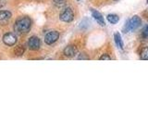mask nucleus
Listing matches in <instances>:
<instances>
[{
	"label": "nucleus",
	"mask_w": 148,
	"mask_h": 139,
	"mask_svg": "<svg viewBox=\"0 0 148 139\" xmlns=\"http://www.w3.org/2000/svg\"><path fill=\"white\" fill-rule=\"evenodd\" d=\"M108 19V21L111 23V24H116V23H118L119 21V18L118 15H116V14H109L106 17Z\"/></svg>",
	"instance_id": "11"
},
{
	"label": "nucleus",
	"mask_w": 148,
	"mask_h": 139,
	"mask_svg": "<svg viewBox=\"0 0 148 139\" xmlns=\"http://www.w3.org/2000/svg\"><path fill=\"white\" fill-rule=\"evenodd\" d=\"M58 38H59V32L57 31H52L49 32L48 34H46V35L45 36V42L47 45H52L55 42H57Z\"/></svg>",
	"instance_id": "4"
},
{
	"label": "nucleus",
	"mask_w": 148,
	"mask_h": 139,
	"mask_svg": "<svg viewBox=\"0 0 148 139\" xmlns=\"http://www.w3.org/2000/svg\"><path fill=\"white\" fill-rule=\"evenodd\" d=\"M143 17H145V20L148 21V8H146L145 11H143Z\"/></svg>",
	"instance_id": "18"
},
{
	"label": "nucleus",
	"mask_w": 148,
	"mask_h": 139,
	"mask_svg": "<svg viewBox=\"0 0 148 139\" xmlns=\"http://www.w3.org/2000/svg\"><path fill=\"white\" fill-rule=\"evenodd\" d=\"M64 55L68 58H72L77 53V48L75 45H68L64 48Z\"/></svg>",
	"instance_id": "7"
},
{
	"label": "nucleus",
	"mask_w": 148,
	"mask_h": 139,
	"mask_svg": "<svg viewBox=\"0 0 148 139\" xmlns=\"http://www.w3.org/2000/svg\"><path fill=\"white\" fill-rule=\"evenodd\" d=\"M92 11V15L95 19V21L98 22V24L102 25V26H105V21H104V18L103 16L101 15V13H99L95 9H91Z\"/></svg>",
	"instance_id": "8"
},
{
	"label": "nucleus",
	"mask_w": 148,
	"mask_h": 139,
	"mask_svg": "<svg viewBox=\"0 0 148 139\" xmlns=\"http://www.w3.org/2000/svg\"><path fill=\"white\" fill-rule=\"evenodd\" d=\"M60 21H62L64 22H71L73 21L74 19V13L72 11V9L71 8H64L61 11L59 15Z\"/></svg>",
	"instance_id": "3"
},
{
	"label": "nucleus",
	"mask_w": 148,
	"mask_h": 139,
	"mask_svg": "<svg viewBox=\"0 0 148 139\" xmlns=\"http://www.w3.org/2000/svg\"><path fill=\"white\" fill-rule=\"evenodd\" d=\"M77 59H79V60H80V59H89V57H88V56L86 55V54H80V56H79V57L77 58Z\"/></svg>",
	"instance_id": "17"
},
{
	"label": "nucleus",
	"mask_w": 148,
	"mask_h": 139,
	"mask_svg": "<svg viewBox=\"0 0 148 139\" xmlns=\"http://www.w3.org/2000/svg\"><path fill=\"white\" fill-rule=\"evenodd\" d=\"M142 23V20L140 17L138 16H133L132 19L126 22V25L124 27V32H131V31H135L138 27H140Z\"/></svg>",
	"instance_id": "2"
},
{
	"label": "nucleus",
	"mask_w": 148,
	"mask_h": 139,
	"mask_svg": "<svg viewBox=\"0 0 148 139\" xmlns=\"http://www.w3.org/2000/svg\"><path fill=\"white\" fill-rule=\"evenodd\" d=\"M53 1L57 6H62L66 2V0H53Z\"/></svg>",
	"instance_id": "15"
},
{
	"label": "nucleus",
	"mask_w": 148,
	"mask_h": 139,
	"mask_svg": "<svg viewBox=\"0 0 148 139\" xmlns=\"http://www.w3.org/2000/svg\"><path fill=\"white\" fill-rule=\"evenodd\" d=\"M147 4H148V0H147Z\"/></svg>",
	"instance_id": "19"
},
{
	"label": "nucleus",
	"mask_w": 148,
	"mask_h": 139,
	"mask_svg": "<svg viewBox=\"0 0 148 139\" xmlns=\"http://www.w3.org/2000/svg\"><path fill=\"white\" fill-rule=\"evenodd\" d=\"M28 46L31 50H38L41 46V41L37 36H32L28 41Z\"/></svg>",
	"instance_id": "6"
},
{
	"label": "nucleus",
	"mask_w": 148,
	"mask_h": 139,
	"mask_svg": "<svg viewBox=\"0 0 148 139\" xmlns=\"http://www.w3.org/2000/svg\"><path fill=\"white\" fill-rule=\"evenodd\" d=\"M114 40H115V43L117 45L120 49L123 48V42H122V39H121V35H120L119 32H116L114 34Z\"/></svg>",
	"instance_id": "9"
},
{
	"label": "nucleus",
	"mask_w": 148,
	"mask_h": 139,
	"mask_svg": "<svg viewBox=\"0 0 148 139\" xmlns=\"http://www.w3.org/2000/svg\"><path fill=\"white\" fill-rule=\"evenodd\" d=\"M11 18V12L8 10H0V21H7Z\"/></svg>",
	"instance_id": "10"
},
{
	"label": "nucleus",
	"mask_w": 148,
	"mask_h": 139,
	"mask_svg": "<svg viewBox=\"0 0 148 139\" xmlns=\"http://www.w3.org/2000/svg\"><path fill=\"white\" fill-rule=\"evenodd\" d=\"M78 1H80V0H78Z\"/></svg>",
	"instance_id": "20"
},
{
	"label": "nucleus",
	"mask_w": 148,
	"mask_h": 139,
	"mask_svg": "<svg viewBox=\"0 0 148 139\" xmlns=\"http://www.w3.org/2000/svg\"><path fill=\"white\" fill-rule=\"evenodd\" d=\"M3 42L5 45L12 46L17 43V36L13 32H8L3 36Z\"/></svg>",
	"instance_id": "5"
},
{
	"label": "nucleus",
	"mask_w": 148,
	"mask_h": 139,
	"mask_svg": "<svg viewBox=\"0 0 148 139\" xmlns=\"http://www.w3.org/2000/svg\"><path fill=\"white\" fill-rule=\"evenodd\" d=\"M141 59L148 60V46L143 48L142 52H141Z\"/></svg>",
	"instance_id": "13"
},
{
	"label": "nucleus",
	"mask_w": 148,
	"mask_h": 139,
	"mask_svg": "<svg viewBox=\"0 0 148 139\" xmlns=\"http://www.w3.org/2000/svg\"><path fill=\"white\" fill-rule=\"evenodd\" d=\"M110 59H111V58L108 54H103L100 57V60H110Z\"/></svg>",
	"instance_id": "16"
},
{
	"label": "nucleus",
	"mask_w": 148,
	"mask_h": 139,
	"mask_svg": "<svg viewBox=\"0 0 148 139\" xmlns=\"http://www.w3.org/2000/svg\"><path fill=\"white\" fill-rule=\"evenodd\" d=\"M32 27V21L28 17H21L16 21L15 23V31L20 32V34H27L30 32Z\"/></svg>",
	"instance_id": "1"
},
{
	"label": "nucleus",
	"mask_w": 148,
	"mask_h": 139,
	"mask_svg": "<svg viewBox=\"0 0 148 139\" xmlns=\"http://www.w3.org/2000/svg\"><path fill=\"white\" fill-rule=\"evenodd\" d=\"M24 51H25L24 46L18 45V46H16V48L14 49V54H15L16 56H18V57H21V56H22L23 54H24Z\"/></svg>",
	"instance_id": "12"
},
{
	"label": "nucleus",
	"mask_w": 148,
	"mask_h": 139,
	"mask_svg": "<svg viewBox=\"0 0 148 139\" xmlns=\"http://www.w3.org/2000/svg\"><path fill=\"white\" fill-rule=\"evenodd\" d=\"M142 35H143V37H145V38H147V37H148V25H146V26L143 29Z\"/></svg>",
	"instance_id": "14"
}]
</instances>
